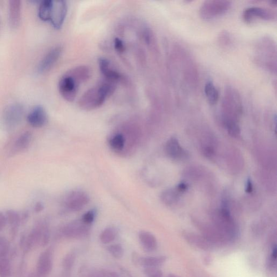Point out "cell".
Instances as JSON below:
<instances>
[{"instance_id": "obj_1", "label": "cell", "mask_w": 277, "mask_h": 277, "mask_svg": "<svg viewBox=\"0 0 277 277\" xmlns=\"http://www.w3.org/2000/svg\"><path fill=\"white\" fill-rule=\"evenodd\" d=\"M117 87V83L105 79L97 86L85 92L79 101L80 108L86 110L98 108L112 95Z\"/></svg>"}, {"instance_id": "obj_2", "label": "cell", "mask_w": 277, "mask_h": 277, "mask_svg": "<svg viewBox=\"0 0 277 277\" xmlns=\"http://www.w3.org/2000/svg\"><path fill=\"white\" fill-rule=\"evenodd\" d=\"M224 113V122L233 121L242 112V101L239 92L233 87L225 89L222 104Z\"/></svg>"}, {"instance_id": "obj_3", "label": "cell", "mask_w": 277, "mask_h": 277, "mask_svg": "<svg viewBox=\"0 0 277 277\" xmlns=\"http://www.w3.org/2000/svg\"><path fill=\"white\" fill-rule=\"evenodd\" d=\"M258 56L256 58L259 64L266 69L276 72V48L273 40L264 38L258 44Z\"/></svg>"}, {"instance_id": "obj_4", "label": "cell", "mask_w": 277, "mask_h": 277, "mask_svg": "<svg viewBox=\"0 0 277 277\" xmlns=\"http://www.w3.org/2000/svg\"><path fill=\"white\" fill-rule=\"evenodd\" d=\"M232 2L225 0H208L203 2L199 9L201 18L210 20L219 17L229 11Z\"/></svg>"}, {"instance_id": "obj_5", "label": "cell", "mask_w": 277, "mask_h": 277, "mask_svg": "<svg viewBox=\"0 0 277 277\" xmlns=\"http://www.w3.org/2000/svg\"><path fill=\"white\" fill-rule=\"evenodd\" d=\"M80 84L68 73L64 74L59 83V90L63 98L71 103L77 96Z\"/></svg>"}, {"instance_id": "obj_6", "label": "cell", "mask_w": 277, "mask_h": 277, "mask_svg": "<svg viewBox=\"0 0 277 277\" xmlns=\"http://www.w3.org/2000/svg\"><path fill=\"white\" fill-rule=\"evenodd\" d=\"M276 13L272 10L260 7H251L243 12V18L247 23L253 22L255 19L273 21L276 19Z\"/></svg>"}, {"instance_id": "obj_7", "label": "cell", "mask_w": 277, "mask_h": 277, "mask_svg": "<svg viewBox=\"0 0 277 277\" xmlns=\"http://www.w3.org/2000/svg\"><path fill=\"white\" fill-rule=\"evenodd\" d=\"M67 4L65 1H53L50 21L55 29H59L62 27L67 16Z\"/></svg>"}, {"instance_id": "obj_8", "label": "cell", "mask_w": 277, "mask_h": 277, "mask_svg": "<svg viewBox=\"0 0 277 277\" xmlns=\"http://www.w3.org/2000/svg\"><path fill=\"white\" fill-rule=\"evenodd\" d=\"M89 226L83 223L82 220L74 221L64 226L62 233L67 238H82L88 234Z\"/></svg>"}, {"instance_id": "obj_9", "label": "cell", "mask_w": 277, "mask_h": 277, "mask_svg": "<svg viewBox=\"0 0 277 277\" xmlns=\"http://www.w3.org/2000/svg\"><path fill=\"white\" fill-rule=\"evenodd\" d=\"M23 114V108L21 105L13 104L4 110L3 119L5 125L13 128L21 122Z\"/></svg>"}, {"instance_id": "obj_10", "label": "cell", "mask_w": 277, "mask_h": 277, "mask_svg": "<svg viewBox=\"0 0 277 277\" xmlns=\"http://www.w3.org/2000/svg\"><path fill=\"white\" fill-rule=\"evenodd\" d=\"M88 202V196L81 191H73L65 199V206L68 209L73 211L82 210Z\"/></svg>"}, {"instance_id": "obj_11", "label": "cell", "mask_w": 277, "mask_h": 277, "mask_svg": "<svg viewBox=\"0 0 277 277\" xmlns=\"http://www.w3.org/2000/svg\"><path fill=\"white\" fill-rule=\"evenodd\" d=\"M52 269V252L47 250L43 252L39 256L37 266L38 275L41 277H46L51 273Z\"/></svg>"}, {"instance_id": "obj_12", "label": "cell", "mask_w": 277, "mask_h": 277, "mask_svg": "<svg viewBox=\"0 0 277 277\" xmlns=\"http://www.w3.org/2000/svg\"><path fill=\"white\" fill-rule=\"evenodd\" d=\"M62 53V48L58 46L50 50L39 64L38 71L40 73L47 72L56 63Z\"/></svg>"}, {"instance_id": "obj_13", "label": "cell", "mask_w": 277, "mask_h": 277, "mask_svg": "<svg viewBox=\"0 0 277 277\" xmlns=\"http://www.w3.org/2000/svg\"><path fill=\"white\" fill-rule=\"evenodd\" d=\"M184 238L186 241L191 245L203 251H213L215 248V246L213 243H211L203 235L192 233H185Z\"/></svg>"}, {"instance_id": "obj_14", "label": "cell", "mask_w": 277, "mask_h": 277, "mask_svg": "<svg viewBox=\"0 0 277 277\" xmlns=\"http://www.w3.org/2000/svg\"><path fill=\"white\" fill-rule=\"evenodd\" d=\"M27 121L30 125L35 128L43 127L47 122L46 110L41 106L34 107L29 113Z\"/></svg>"}, {"instance_id": "obj_15", "label": "cell", "mask_w": 277, "mask_h": 277, "mask_svg": "<svg viewBox=\"0 0 277 277\" xmlns=\"http://www.w3.org/2000/svg\"><path fill=\"white\" fill-rule=\"evenodd\" d=\"M99 68L105 79L117 83L122 79V75L116 71L110 65L108 60L102 58L99 60Z\"/></svg>"}, {"instance_id": "obj_16", "label": "cell", "mask_w": 277, "mask_h": 277, "mask_svg": "<svg viewBox=\"0 0 277 277\" xmlns=\"http://www.w3.org/2000/svg\"><path fill=\"white\" fill-rule=\"evenodd\" d=\"M9 4V21L10 26L17 28L21 20V1L19 0H11Z\"/></svg>"}, {"instance_id": "obj_17", "label": "cell", "mask_w": 277, "mask_h": 277, "mask_svg": "<svg viewBox=\"0 0 277 277\" xmlns=\"http://www.w3.org/2000/svg\"><path fill=\"white\" fill-rule=\"evenodd\" d=\"M165 150L169 157L175 159H181L186 157L185 151L180 147L177 139H170L166 145Z\"/></svg>"}, {"instance_id": "obj_18", "label": "cell", "mask_w": 277, "mask_h": 277, "mask_svg": "<svg viewBox=\"0 0 277 277\" xmlns=\"http://www.w3.org/2000/svg\"><path fill=\"white\" fill-rule=\"evenodd\" d=\"M140 243L144 248L148 251L152 252L157 249V240L155 236L148 231H142L139 234Z\"/></svg>"}, {"instance_id": "obj_19", "label": "cell", "mask_w": 277, "mask_h": 277, "mask_svg": "<svg viewBox=\"0 0 277 277\" xmlns=\"http://www.w3.org/2000/svg\"><path fill=\"white\" fill-rule=\"evenodd\" d=\"M67 73L76 80L80 84L87 82L91 74L89 68L85 65L75 67L70 70Z\"/></svg>"}, {"instance_id": "obj_20", "label": "cell", "mask_w": 277, "mask_h": 277, "mask_svg": "<svg viewBox=\"0 0 277 277\" xmlns=\"http://www.w3.org/2000/svg\"><path fill=\"white\" fill-rule=\"evenodd\" d=\"M167 257L165 256H148V257H143L140 256L139 265L145 267H155L159 268V266L163 265Z\"/></svg>"}, {"instance_id": "obj_21", "label": "cell", "mask_w": 277, "mask_h": 277, "mask_svg": "<svg viewBox=\"0 0 277 277\" xmlns=\"http://www.w3.org/2000/svg\"><path fill=\"white\" fill-rule=\"evenodd\" d=\"M53 2V1H52V0H45L40 3L39 8V17L43 21H50Z\"/></svg>"}, {"instance_id": "obj_22", "label": "cell", "mask_w": 277, "mask_h": 277, "mask_svg": "<svg viewBox=\"0 0 277 277\" xmlns=\"http://www.w3.org/2000/svg\"><path fill=\"white\" fill-rule=\"evenodd\" d=\"M204 90L205 96L211 105H213L217 103L219 98L218 90L212 82L206 83Z\"/></svg>"}, {"instance_id": "obj_23", "label": "cell", "mask_w": 277, "mask_h": 277, "mask_svg": "<svg viewBox=\"0 0 277 277\" xmlns=\"http://www.w3.org/2000/svg\"><path fill=\"white\" fill-rule=\"evenodd\" d=\"M32 138V134L29 132H24L20 135L15 144L16 150L18 152H20V151L26 149L31 143Z\"/></svg>"}, {"instance_id": "obj_24", "label": "cell", "mask_w": 277, "mask_h": 277, "mask_svg": "<svg viewBox=\"0 0 277 277\" xmlns=\"http://www.w3.org/2000/svg\"><path fill=\"white\" fill-rule=\"evenodd\" d=\"M117 231L113 228L105 229L100 235L101 242L104 244H108L113 242L117 236Z\"/></svg>"}, {"instance_id": "obj_25", "label": "cell", "mask_w": 277, "mask_h": 277, "mask_svg": "<svg viewBox=\"0 0 277 277\" xmlns=\"http://www.w3.org/2000/svg\"><path fill=\"white\" fill-rule=\"evenodd\" d=\"M125 143V137L121 133L116 134L109 140L110 147L117 151L122 150L124 149Z\"/></svg>"}, {"instance_id": "obj_26", "label": "cell", "mask_w": 277, "mask_h": 277, "mask_svg": "<svg viewBox=\"0 0 277 277\" xmlns=\"http://www.w3.org/2000/svg\"><path fill=\"white\" fill-rule=\"evenodd\" d=\"M7 222L11 226L12 230L15 231L17 230L18 226L21 223V216L13 210H8L7 211L6 214Z\"/></svg>"}, {"instance_id": "obj_27", "label": "cell", "mask_w": 277, "mask_h": 277, "mask_svg": "<svg viewBox=\"0 0 277 277\" xmlns=\"http://www.w3.org/2000/svg\"><path fill=\"white\" fill-rule=\"evenodd\" d=\"M12 273L11 262L7 257L0 258V277H10Z\"/></svg>"}, {"instance_id": "obj_28", "label": "cell", "mask_w": 277, "mask_h": 277, "mask_svg": "<svg viewBox=\"0 0 277 277\" xmlns=\"http://www.w3.org/2000/svg\"><path fill=\"white\" fill-rule=\"evenodd\" d=\"M277 250L276 245L274 246L267 263V270L271 273H274L276 270Z\"/></svg>"}, {"instance_id": "obj_29", "label": "cell", "mask_w": 277, "mask_h": 277, "mask_svg": "<svg viewBox=\"0 0 277 277\" xmlns=\"http://www.w3.org/2000/svg\"><path fill=\"white\" fill-rule=\"evenodd\" d=\"M107 250L109 254L116 259H121L124 255V250L120 244H116L108 247Z\"/></svg>"}, {"instance_id": "obj_30", "label": "cell", "mask_w": 277, "mask_h": 277, "mask_svg": "<svg viewBox=\"0 0 277 277\" xmlns=\"http://www.w3.org/2000/svg\"><path fill=\"white\" fill-rule=\"evenodd\" d=\"M76 256L74 253H70L64 256L63 261V266L65 271L69 272L74 265Z\"/></svg>"}, {"instance_id": "obj_31", "label": "cell", "mask_w": 277, "mask_h": 277, "mask_svg": "<svg viewBox=\"0 0 277 277\" xmlns=\"http://www.w3.org/2000/svg\"><path fill=\"white\" fill-rule=\"evenodd\" d=\"M9 248V241L3 236H0V258L6 257Z\"/></svg>"}, {"instance_id": "obj_32", "label": "cell", "mask_w": 277, "mask_h": 277, "mask_svg": "<svg viewBox=\"0 0 277 277\" xmlns=\"http://www.w3.org/2000/svg\"><path fill=\"white\" fill-rule=\"evenodd\" d=\"M144 273L148 277H163V271L155 267H145Z\"/></svg>"}, {"instance_id": "obj_33", "label": "cell", "mask_w": 277, "mask_h": 277, "mask_svg": "<svg viewBox=\"0 0 277 277\" xmlns=\"http://www.w3.org/2000/svg\"><path fill=\"white\" fill-rule=\"evenodd\" d=\"M95 216L96 211L94 210H90L83 215L82 220L85 224L89 226L93 223Z\"/></svg>"}, {"instance_id": "obj_34", "label": "cell", "mask_w": 277, "mask_h": 277, "mask_svg": "<svg viewBox=\"0 0 277 277\" xmlns=\"http://www.w3.org/2000/svg\"><path fill=\"white\" fill-rule=\"evenodd\" d=\"M114 47L119 53H123L125 51V46L122 40L115 38L114 40Z\"/></svg>"}, {"instance_id": "obj_35", "label": "cell", "mask_w": 277, "mask_h": 277, "mask_svg": "<svg viewBox=\"0 0 277 277\" xmlns=\"http://www.w3.org/2000/svg\"><path fill=\"white\" fill-rule=\"evenodd\" d=\"M219 40L221 44L225 45V46L229 44L231 42V38L229 34L225 32L221 33Z\"/></svg>"}, {"instance_id": "obj_36", "label": "cell", "mask_w": 277, "mask_h": 277, "mask_svg": "<svg viewBox=\"0 0 277 277\" xmlns=\"http://www.w3.org/2000/svg\"><path fill=\"white\" fill-rule=\"evenodd\" d=\"M7 224L6 215L0 212V232L2 231Z\"/></svg>"}, {"instance_id": "obj_37", "label": "cell", "mask_w": 277, "mask_h": 277, "mask_svg": "<svg viewBox=\"0 0 277 277\" xmlns=\"http://www.w3.org/2000/svg\"><path fill=\"white\" fill-rule=\"evenodd\" d=\"M253 184H252L251 180L249 179L248 181H247V183H246V192L250 193L252 192H253Z\"/></svg>"}, {"instance_id": "obj_38", "label": "cell", "mask_w": 277, "mask_h": 277, "mask_svg": "<svg viewBox=\"0 0 277 277\" xmlns=\"http://www.w3.org/2000/svg\"><path fill=\"white\" fill-rule=\"evenodd\" d=\"M43 209V206L41 203H38L35 205V211L37 213H39Z\"/></svg>"}, {"instance_id": "obj_39", "label": "cell", "mask_w": 277, "mask_h": 277, "mask_svg": "<svg viewBox=\"0 0 277 277\" xmlns=\"http://www.w3.org/2000/svg\"><path fill=\"white\" fill-rule=\"evenodd\" d=\"M187 188H188L187 185H186L184 183H181L179 184V186H178V190L180 191H181V192H184V191H186V189H187Z\"/></svg>"}, {"instance_id": "obj_40", "label": "cell", "mask_w": 277, "mask_h": 277, "mask_svg": "<svg viewBox=\"0 0 277 277\" xmlns=\"http://www.w3.org/2000/svg\"><path fill=\"white\" fill-rule=\"evenodd\" d=\"M90 277H104V276L100 273H97L92 275Z\"/></svg>"}, {"instance_id": "obj_41", "label": "cell", "mask_w": 277, "mask_h": 277, "mask_svg": "<svg viewBox=\"0 0 277 277\" xmlns=\"http://www.w3.org/2000/svg\"><path fill=\"white\" fill-rule=\"evenodd\" d=\"M167 277H180L178 276L177 275H175L174 274H170Z\"/></svg>"}]
</instances>
